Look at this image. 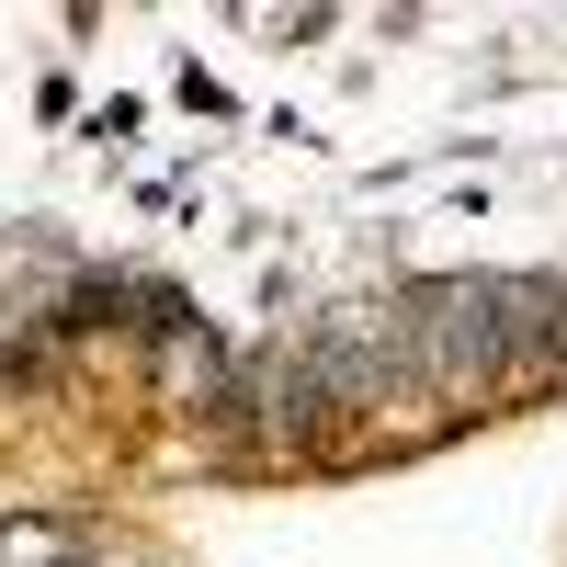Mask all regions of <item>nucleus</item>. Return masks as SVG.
Returning <instances> with one entry per match:
<instances>
[{"label":"nucleus","mask_w":567,"mask_h":567,"mask_svg":"<svg viewBox=\"0 0 567 567\" xmlns=\"http://www.w3.org/2000/svg\"><path fill=\"white\" fill-rule=\"evenodd\" d=\"M523 352V318H511V284H432V296L409 307V363L432 374L443 398L488 386V374Z\"/></svg>","instance_id":"f257e3e1"}]
</instances>
